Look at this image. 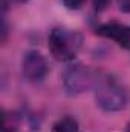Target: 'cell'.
Wrapping results in <instances>:
<instances>
[{"label": "cell", "mask_w": 130, "mask_h": 132, "mask_svg": "<svg viewBox=\"0 0 130 132\" xmlns=\"http://www.w3.org/2000/svg\"><path fill=\"white\" fill-rule=\"evenodd\" d=\"M97 34L113 40L116 45L130 49V26L121 23H106L97 28Z\"/></svg>", "instance_id": "obj_5"}, {"label": "cell", "mask_w": 130, "mask_h": 132, "mask_svg": "<svg viewBox=\"0 0 130 132\" xmlns=\"http://www.w3.org/2000/svg\"><path fill=\"white\" fill-rule=\"evenodd\" d=\"M116 3H118L119 11H123L126 14H130V0H116Z\"/></svg>", "instance_id": "obj_9"}, {"label": "cell", "mask_w": 130, "mask_h": 132, "mask_svg": "<svg viewBox=\"0 0 130 132\" xmlns=\"http://www.w3.org/2000/svg\"><path fill=\"white\" fill-rule=\"evenodd\" d=\"M95 100L103 111L118 112L127 103V92L116 78L103 75L95 81Z\"/></svg>", "instance_id": "obj_1"}, {"label": "cell", "mask_w": 130, "mask_h": 132, "mask_svg": "<svg viewBox=\"0 0 130 132\" xmlns=\"http://www.w3.org/2000/svg\"><path fill=\"white\" fill-rule=\"evenodd\" d=\"M20 118L15 112H3L2 117V132H18Z\"/></svg>", "instance_id": "obj_7"}, {"label": "cell", "mask_w": 130, "mask_h": 132, "mask_svg": "<svg viewBox=\"0 0 130 132\" xmlns=\"http://www.w3.org/2000/svg\"><path fill=\"white\" fill-rule=\"evenodd\" d=\"M127 132H130V129H129V131H127Z\"/></svg>", "instance_id": "obj_12"}, {"label": "cell", "mask_w": 130, "mask_h": 132, "mask_svg": "<svg viewBox=\"0 0 130 132\" xmlns=\"http://www.w3.org/2000/svg\"><path fill=\"white\" fill-rule=\"evenodd\" d=\"M51 132H80V126L78 121L73 117H61L60 120H57L52 126Z\"/></svg>", "instance_id": "obj_6"}, {"label": "cell", "mask_w": 130, "mask_h": 132, "mask_svg": "<svg viewBox=\"0 0 130 132\" xmlns=\"http://www.w3.org/2000/svg\"><path fill=\"white\" fill-rule=\"evenodd\" d=\"M22 72L23 77L31 83H40L49 72V66L46 59L35 51H29L23 55L22 60Z\"/></svg>", "instance_id": "obj_4"}, {"label": "cell", "mask_w": 130, "mask_h": 132, "mask_svg": "<svg viewBox=\"0 0 130 132\" xmlns=\"http://www.w3.org/2000/svg\"><path fill=\"white\" fill-rule=\"evenodd\" d=\"M9 2H14V3H23V2H26V0H9Z\"/></svg>", "instance_id": "obj_11"}, {"label": "cell", "mask_w": 130, "mask_h": 132, "mask_svg": "<svg viewBox=\"0 0 130 132\" xmlns=\"http://www.w3.org/2000/svg\"><path fill=\"white\" fill-rule=\"evenodd\" d=\"M84 2L86 0H63V5L67 9H80L84 5Z\"/></svg>", "instance_id": "obj_8"}, {"label": "cell", "mask_w": 130, "mask_h": 132, "mask_svg": "<svg viewBox=\"0 0 130 132\" xmlns=\"http://www.w3.org/2000/svg\"><path fill=\"white\" fill-rule=\"evenodd\" d=\"M81 43L83 37L67 28H54L49 34V42H48L51 54L60 62L72 60L77 55L78 49L81 48Z\"/></svg>", "instance_id": "obj_2"}, {"label": "cell", "mask_w": 130, "mask_h": 132, "mask_svg": "<svg viewBox=\"0 0 130 132\" xmlns=\"http://www.w3.org/2000/svg\"><path fill=\"white\" fill-rule=\"evenodd\" d=\"M92 2H94V8L97 11H103V9L107 8V5H109L110 0H92Z\"/></svg>", "instance_id": "obj_10"}, {"label": "cell", "mask_w": 130, "mask_h": 132, "mask_svg": "<svg viewBox=\"0 0 130 132\" xmlns=\"http://www.w3.org/2000/svg\"><path fill=\"white\" fill-rule=\"evenodd\" d=\"M97 77L95 74L84 65H72L69 66L63 74V85L67 94L77 95L89 91L95 86Z\"/></svg>", "instance_id": "obj_3"}]
</instances>
